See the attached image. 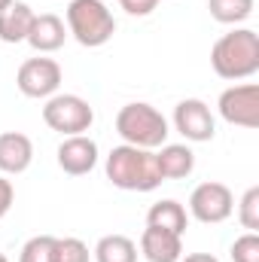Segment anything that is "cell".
I'll use <instances>...</instances> for the list:
<instances>
[{
	"label": "cell",
	"mask_w": 259,
	"mask_h": 262,
	"mask_svg": "<svg viewBox=\"0 0 259 262\" xmlns=\"http://www.w3.org/2000/svg\"><path fill=\"white\" fill-rule=\"evenodd\" d=\"M104 171L107 180L125 192H153L165 183L156 165V149H140L131 143H119L107 152Z\"/></svg>",
	"instance_id": "cell-1"
},
{
	"label": "cell",
	"mask_w": 259,
	"mask_h": 262,
	"mask_svg": "<svg viewBox=\"0 0 259 262\" xmlns=\"http://www.w3.org/2000/svg\"><path fill=\"white\" fill-rule=\"evenodd\" d=\"M210 67L223 79H250L259 70V34L253 28H235L223 34L210 49Z\"/></svg>",
	"instance_id": "cell-2"
},
{
	"label": "cell",
	"mask_w": 259,
	"mask_h": 262,
	"mask_svg": "<svg viewBox=\"0 0 259 262\" xmlns=\"http://www.w3.org/2000/svg\"><path fill=\"white\" fill-rule=\"evenodd\" d=\"M64 18L67 34L85 49H98V46L110 43L116 34V18L104 0H70Z\"/></svg>",
	"instance_id": "cell-3"
},
{
	"label": "cell",
	"mask_w": 259,
	"mask_h": 262,
	"mask_svg": "<svg viewBox=\"0 0 259 262\" xmlns=\"http://www.w3.org/2000/svg\"><path fill=\"white\" fill-rule=\"evenodd\" d=\"M116 131L122 137V143L140 146V149H159L162 143H168V119L143 101L125 104L116 113Z\"/></svg>",
	"instance_id": "cell-4"
},
{
	"label": "cell",
	"mask_w": 259,
	"mask_h": 262,
	"mask_svg": "<svg viewBox=\"0 0 259 262\" xmlns=\"http://www.w3.org/2000/svg\"><path fill=\"white\" fill-rule=\"evenodd\" d=\"M43 122L52 131L64 134V137H73V134H85V131L95 125V110L85 98L79 95H52L46 98L43 104Z\"/></svg>",
	"instance_id": "cell-5"
},
{
	"label": "cell",
	"mask_w": 259,
	"mask_h": 262,
	"mask_svg": "<svg viewBox=\"0 0 259 262\" xmlns=\"http://www.w3.org/2000/svg\"><path fill=\"white\" fill-rule=\"evenodd\" d=\"M61 64L55 58H28L25 64L18 67L15 73V85L25 98H37V101H46L52 95H58L61 89Z\"/></svg>",
	"instance_id": "cell-6"
},
{
	"label": "cell",
	"mask_w": 259,
	"mask_h": 262,
	"mask_svg": "<svg viewBox=\"0 0 259 262\" xmlns=\"http://www.w3.org/2000/svg\"><path fill=\"white\" fill-rule=\"evenodd\" d=\"M232 210H235V195L226 183L207 180V183L195 186L192 195H189V216H195L204 226L226 223L232 216Z\"/></svg>",
	"instance_id": "cell-7"
},
{
	"label": "cell",
	"mask_w": 259,
	"mask_h": 262,
	"mask_svg": "<svg viewBox=\"0 0 259 262\" xmlns=\"http://www.w3.org/2000/svg\"><path fill=\"white\" fill-rule=\"evenodd\" d=\"M220 116L229 125L238 128H256L259 125V85L256 82H241V85H229L220 101H217Z\"/></svg>",
	"instance_id": "cell-8"
},
{
	"label": "cell",
	"mask_w": 259,
	"mask_h": 262,
	"mask_svg": "<svg viewBox=\"0 0 259 262\" xmlns=\"http://www.w3.org/2000/svg\"><path fill=\"white\" fill-rule=\"evenodd\" d=\"M174 128L189 143H207L217 134V119L201 98H186L174 107Z\"/></svg>",
	"instance_id": "cell-9"
},
{
	"label": "cell",
	"mask_w": 259,
	"mask_h": 262,
	"mask_svg": "<svg viewBox=\"0 0 259 262\" xmlns=\"http://www.w3.org/2000/svg\"><path fill=\"white\" fill-rule=\"evenodd\" d=\"M98 165V143L89 134H73L64 137L58 146V168L70 177H82L89 171H95Z\"/></svg>",
	"instance_id": "cell-10"
},
{
	"label": "cell",
	"mask_w": 259,
	"mask_h": 262,
	"mask_svg": "<svg viewBox=\"0 0 259 262\" xmlns=\"http://www.w3.org/2000/svg\"><path fill=\"white\" fill-rule=\"evenodd\" d=\"M64 40H67V25L64 21H61L55 12H40V15H34V25H31L25 43H31L34 52L46 55V52H58V49L64 46Z\"/></svg>",
	"instance_id": "cell-11"
},
{
	"label": "cell",
	"mask_w": 259,
	"mask_h": 262,
	"mask_svg": "<svg viewBox=\"0 0 259 262\" xmlns=\"http://www.w3.org/2000/svg\"><path fill=\"white\" fill-rule=\"evenodd\" d=\"M140 256L146 262H180L183 256V235L146 226L140 235Z\"/></svg>",
	"instance_id": "cell-12"
},
{
	"label": "cell",
	"mask_w": 259,
	"mask_h": 262,
	"mask_svg": "<svg viewBox=\"0 0 259 262\" xmlns=\"http://www.w3.org/2000/svg\"><path fill=\"white\" fill-rule=\"evenodd\" d=\"M34 162V143L21 131L0 134V174H25Z\"/></svg>",
	"instance_id": "cell-13"
},
{
	"label": "cell",
	"mask_w": 259,
	"mask_h": 262,
	"mask_svg": "<svg viewBox=\"0 0 259 262\" xmlns=\"http://www.w3.org/2000/svg\"><path fill=\"white\" fill-rule=\"evenodd\" d=\"M156 165L162 180H183L195 171V152L186 143H162L156 149Z\"/></svg>",
	"instance_id": "cell-14"
},
{
	"label": "cell",
	"mask_w": 259,
	"mask_h": 262,
	"mask_svg": "<svg viewBox=\"0 0 259 262\" xmlns=\"http://www.w3.org/2000/svg\"><path fill=\"white\" fill-rule=\"evenodd\" d=\"M34 9L25 0H12L6 9H0V40L3 43H25L28 31L34 25Z\"/></svg>",
	"instance_id": "cell-15"
},
{
	"label": "cell",
	"mask_w": 259,
	"mask_h": 262,
	"mask_svg": "<svg viewBox=\"0 0 259 262\" xmlns=\"http://www.w3.org/2000/svg\"><path fill=\"white\" fill-rule=\"evenodd\" d=\"M146 226L153 229H165V232H174V235H183L186 226H189V213L180 201L174 198H162L156 201L149 210H146Z\"/></svg>",
	"instance_id": "cell-16"
},
{
	"label": "cell",
	"mask_w": 259,
	"mask_h": 262,
	"mask_svg": "<svg viewBox=\"0 0 259 262\" xmlns=\"http://www.w3.org/2000/svg\"><path fill=\"white\" fill-rule=\"evenodd\" d=\"M95 262H137V244L128 235H104L95 250Z\"/></svg>",
	"instance_id": "cell-17"
},
{
	"label": "cell",
	"mask_w": 259,
	"mask_h": 262,
	"mask_svg": "<svg viewBox=\"0 0 259 262\" xmlns=\"http://www.w3.org/2000/svg\"><path fill=\"white\" fill-rule=\"evenodd\" d=\"M256 0H207L210 18L220 25H241L253 15Z\"/></svg>",
	"instance_id": "cell-18"
},
{
	"label": "cell",
	"mask_w": 259,
	"mask_h": 262,
	"mask_svg": "<svg viewBox=\"0 0 259 262\" xmlns=\"http://www.w3.org/2000/svg\"><path fill=\"white\" fill-rule=\"evenodd\" d=\"M52 262H92V253L79 238H55Z\"/></svg>",
	"instance_id": "cell-19"
},
{
	"label": "cell",
	"mask_w": 259,
	"mask_h": 262,
	"mask_svg": "<svg viewBox=\"0 0 259 262\" xmlns=\"http://www.w3.org/2000/svg\"><path fill=\"white\" fill-rule=\"evenodd\" d=\"M52 247H55L52 235H34L31 241H25L18 262H52Z\"/></svg>",
	"instance_id": "cell-20"
},
{
	"label": "cell",
	"mask_w": 259,
	"mask_h": 262,
	"mask_svg": "<svg viewBox=\"0 0 259 262\" xmlns=\"http://www.w3.org/2000/svg\"><path fill=\"white\" fill-rule=\"evenodd\" d=\"M238 223L247 232H256L259 229V186H250L241 195V201H238Z\"/></svg>",
	"instance_id": "cell-21"
},
{
	"label": "cell",
	"mask_w": 259,
	"mask_h": 262,
	"mask_svg": "<svg viewBox=\"0 0 259 262\" xmlns=\"http://www.w3.org/2000/svg\"><path fill=\"white\" fill-rule=\"evenodd\" d=\"M229 256H232V262H259V235L244 232L241 238H235Z\"/></svg>",
	"instance_id": "cell-22"
},
{
	"label": "cell",
	"mask_w": 259,
	"mask_h": 262,
	"mask_svg": "<svg viewBox=\"0 0 259 262\" xmlns=\"http://www.w3.org/2000/svg\"><path fill=\"white\" fill-rule=\"evenodd\" d=\"M122 3V9L128 12V15H137V18H143V15H149L162 0H119Z\"/></svg>",
	"instance_id": "cell-23"
},
{
	"label": "cell",
	"mask_w": 259,
	"mask_h": 262,
	"mask_svg": "<svg viewBox=\"0 0 259 262\" xmlns=\"http://www.w3.org/2000/svg\"><path fill=\"white\" fill-rule=\"evenodd\" d=\"M12 201H15V186H12V180H6V177L0 174V220L9 213Z\"/></svg>",
	"instance_id": "cell-24"
},
{
	"label": "cell",
	"mask_w": 259,
	"mask_h": 262,
	"mask_svg": "<svg viewBox=\"0 0 259 262\" xmlns=\"http://www.w3.org/2000/svg\"><path fill=\"white\" fill-rule=\"evenodd\" d=\"M180 262H220L213 253H189V256H180Z\"/></svg>",
	"instance_id": "cell-25"
},
{
	"label": "cell",
	"mask_w": 259,
	"mask_h": 262,
	"mask_svg": "<svg viewBox=\"0 0 259 262\" xmlns=\"http://www.w3.org/2000/svg\"><path fill=\"white\" fill-rule=\"evenodd\" d=\"M9 3H12V0H0V9H6V6H9Z\"/></svg>",
	"instance_id": "cell-26"
},
{
	"label": "cell",
	"mask_w": 259,
	"mask_h": 262,
	"mask_svg": "<svg viewBox=\"0 0 259 262\" xmlns=\"http://www.w3.org/2000/svg\"><path fill=\"white\" fill-rule=\"evenodd\" d=\"M0 262H9V259H6V253H3V250H0Z\"/></svg>",
	"instance_id": "cell-27"
}]
</instances>
